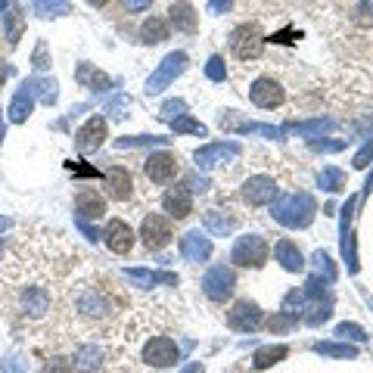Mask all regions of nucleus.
I'll list each match as a JSON object with an SVG mask.
<instances>
[{
  "instance_id": "1",
  "label": "nucleus",
  "mask_w": 373,
  "mask_h": 373,
  "mask_svg": "<svg viewBox=\"0 0 373 373\" xmlns=\"http://www.w3.org/2000/svg\"><path fill=\"white\" fill-rule=\"evenodd\" d=\"M124 308V295H119L112 290L109 280H88V283H78V290H72V317L78 324L90 326V330H100V326L112 324L122 317Z\"/></svg>"
},
{
  "instance_id": "2",
  "label": "nucleus",
  "mask_w": 373,
  "mask_h": 373,
  "mask_svg": "<svg viewBox=\"0 0 373 373\" xmlns=\"http://www.w3.org/2000/svg\"><path fill=\"white\" fill-rule=\"evenodd\" d=\"M16 311L25 317V324H37V321H47L53 311V295L47 286L41 283H28V286H19L16 292Z\"/></svg>"
},
{
  "instance_id": "3",
  "label": "nucleus",
  "mask_w": 373,
  "mask_h": 373,
  "mask_svg": "<svg viewBox=\"0 0 373 373\" xmlns=\"http://www.w3.org/2000/svg\"><path fill=\"white\" fill-rule=\"evenodd\" d=\"M230 53L239 62H255L264 53V35L259 31L255 22H243L230 31Z\"/></svg>"
},
{
  "instance_id": "4",
  "label": "nucleus",
  "mask_w": 373,
  "mask_h": 373,
  "mask_svg": "<svg viewBox=\"0 0 373 373\" xmlns=\"http://www.w3.org/2000/svg\"><path fill=\"white\" fill-rule=\"evenodd\" d=\"M274 218L286 227H308L311 218H314V199L308 193H292V196L277 202Z\"/></svg>"
},
{
  "instance_id": "5",
  "label": "nucleus",
  "mask_w": 373,
  "mask_h": 373,
  "mask_svg": "<svg viewBox=\"0 0 373 373\" xmlns=\"http://www.w3.org/2000/svg\"><path fill=\"white\" fill-rule=\"evenodd\" d=\"M249 100L259 109H277V106H283V100H286V88L280 78L261 75L249 84Z\"/></svg>"
},
{
  "instance_id": "6",
  "label": "nucleus",
  "mask_w": 373,
  "mask_h": 373,
  "mask_svg": "<svg viewBox=\"0 0 373 373\" xmlns=\"http://www.w3.org/2000/svg\"><path fill=\"white\" fill-rule=\"evenodd\" d=\"M233 286H237V277H233V271L224 268V264H215V268L202 277V292H206V299L215 302V305L230 299Z\"/></svg>"
},
{
  "instance_id": "7",
  "label": "nucleus",
  "mask_w": 373,
  "mask_h": 373,
  "mask_svg": "<svg viewBox=\"0 0 373 373\" xmlns=\"http://www.w3.org/2000/svg\"><path fill=\"white\" fill-rule=\"evenodd\" d=\"M184 69H186V53H184V50L168 53V57L162 59V66L150 75V81H146V93H150V97H155V93H162L171 81H174L177 75L184 72Z\"/></svg>"
},
{
  "instance_id": "8",
  "label": "nucleus",
  "mask_w": 373,
  "mask_h": 373,
  "mask_svg": "<svg viewBox=\"0 0 373 373\" xmlns=\"http://www.w3.org/2000/svg\"><path fill=\"white\" fill-rule=\"evenodd\" d=\"M233 261L239 268H261L268 261V243L259 237V233H249V237H239L237 246H233Z\"/></svg>"
},
{
  "instance_id": "9",
  "label": "nucleus",
  "mask_w": 373,
  "mask_h": 373,
  "mask_svg": "<svg viewBox=\"0 0 373 373\" xmlns=\"http://www.w3.org/2000/svg\"><path fill=\"white\" fill-rule=\"evenodd\" d=\"M140 239H143L146 252H159V249H165L171 243V224H168V218L150 212V215L143 218V224H140Z\"/></svg>"
},
{
  "instance_id": "10",
  "label": "nucleus",
  "mask_w": 373,
  "mask_h": 373,
  "mask_svg": "<svg viewBox=\"0 0 373 373\" xmlns=\"http://www.w3.org/2000/svg\"><path fill=\"white\" fill-rule=\"evenodd\" d=\"M109 137V124L103 115H93V119H88L81 124V128L75 131V150L78 153H97L100 146L106 143Z\"/></svg>"
},
{
  "instance_id": "11",
  "label": "nucleus",
  "mask_w": 373,
  "mask_h": 373,
  "mask_svg": "<svg viewBox=\"0 0 373 373\" xmlns=\"http://www.w3.org/2000/svg\"><path fill=\"white\" fill-rule=\"evenodd\" d=\"M177 171H181V165H177V155L174 153H153L150 159L143 162V174L150 184H171L177 177Z\"/></svg>"
},
{
  "instance_id": "12",
  "label": "nucleus",
  "mask_w": 373,
  "mask_h": 373,
  "mask_svg": "<svg viewBox=\"0 0 373 373\" xmlns=\"http://www.w3.org/2000/svg\"><path fill=\"white\" fill-rule=\"evenodd\" d=\"M177 342L168 339V336H153L150 342L143 345V361L150 364V367H171V364L177 361Z\"/></svg>"
},
{
  "instance_id": "13",
  "label": "nucleus",
  "mask_w": 373,
  "mask_h": 373,
  "mask_svg": "<svg viewBox=\"0 0 373 373\" xmlns=\"http://www.w3.org/2000/svg\"><path fill=\"white\" fill-rule=\"evenodd\" d=\"M239 196H243L246 206H268V202H274V196H277V184H274V177H268V174H255L243 184Z\"/></svg>"
},
{
  "instance_id": "14",
  "label": "nucleus",
  "mask_w": 373,
  "mask_h": 373,
  "mask_svg": "<svg viewBox=\"0 0 373 373\" xmlns=\"http://www.w3.org/2000/svg\"><path fill=\"white\" fill-rule=\"evenodd\" d=\"M134 174H131L124 165H112L106 171V196L115 202H128L134 199Z\"/></svg>"
},
{
  "instance_id": "15",
  "label": "nucleus",
  "mask_w": 373,
  "mask_h": 373,
  "mask_svg": "<svg viewBox=\"0 0 373 373\" xmlns=\"http://www.w3.org/2000/svg\"><path fill=\"white\" fill-rule=\"evenodd\" d=\"M227 324H230V330H237V333H249V330H259L261 326V308L255 305V302H237L230 311H227Z\"/></svg>"
},
{
  "instance_id": "16",
  "label": "nucleus",
  "mask_w": 373,
  "mask_h": 373,
  "mask_svg": "<svg viewBox=\"0 0 373 373\" xmlns=\"http://www.w3.org/2000/svg\"><path fill=\"white\" fill-rule=\"evenodd\" d=\"M106 364V352L97 342H81L72 352V367L78 373H100V367Z\"/></svg>"
},
{
  "instance_id": "17",
  "label": "nucleus",
  "mask_w": 373,
  "mask_h": 373,
  "mask_svg": "<svg viewBox=\"0 0 373 373\" xmlns=\"http://www.w3.org/2000/svg\"><path fill=\"white\" fill-rule=\"evenodd\" d=\"M103 239H106V246L112 249L115 255H128L131 249H134V230H131L122 218H112V221L106 224Z\"/></svg>"
},
{
  "instance_id": "18",
  "label": "nucleus",
  "mask_w": 373,
  "mask_h": 373,
  "mask_svg": "<svg viewBox=\"0 0 373 373\" xmlns=\"http://www.w3.org/2000/svg\"><path fill=\"white\" fill-rule=\"evenodd\" d=\"M239 155V146L237 143H208V146H202V150H196V165L199 168H215V165H224L227 159H237Z\"/></svg>"
},
{
  "instance_id": "19",
  "label": "nucleus",
  "mask_w": 373,
  "mask_h": 373,
  "mask_svg": "<svg viewBox=\"0 0 373 373\" xmlns=\"http://www.w3.org/2000/svg\"><path fill=\"white\" fill-rule=\"evenodd\" d=\"M75 212L81 221H93V218H103L106 215V199L100 196V190H90V186H84V190H78L75 196Z\"/></svg>"
},
{
  "instance_id": "20",
  "label": "nucleus",
  "mask_w": 373,
  "mask_h": 373,
  "mask_svg": "<svg viewBox=\"0 0 373 373\" xmlns=\"http://www.w3.org/2000/svg\"><path fill=\"white\" fill-rule=\"evenodd\" d=\"M162 206H165V212L174 218V221H181V218L193 212V196L186 186H171L165 196H162Z\"/></svg>"
},
{
  "instance_id": "21",
  "label": "nucleus",
  "mask_w": 373,
  "mask_h": 373,
  "mask_svg": "<svg viewBox=\"0 0 373 373\" xmlns=\"http://www.w3.org/2000/svg\"><path fill=\"white\" fill-rule=\"evenodd\" d=\"M181 255L186 261H206L212 255V239L202 237L199 230H190L181 237Z\"/></svg>"
},
{
  "instance_id": "22",
  "label": "nucleus",
  "mask_w": 373,
  "mask_h": 373,
  "mask_svg": "<svg viewBox=\"0 0 373 373\" xmlns=\"http://www.w3.org/2000/svg\"><path fill=\"white\" fill-rule=\"evenodd\" d=\"M168 19H171V25H174V31H184V35H193V31L199 28L196 13H193V6L186 4V0H174V4L168 6Z\"/></svg>"
},
{
  "instance_id": "23",
  "label": "nucleus",
  "mask_w": 373,
  "mask_h": 373,
  "mask_svg": "<svg viewBox=\"0 0 373 373\" xmlns=\"http://www.w3.org/2000/svg\"><path fill=\"white\" fill-rule=\"evenodd\" d=\"M274 255H277V261L283 264V271H290V274H299V271L305 268V259H302L299 246H295L292 239H280L274 246Z\"/></svg>"
},
{
  "instance_id": "24",
  "label": "nucleus",
  "mask_w": 373,
  "mask_h": 373,
  "mask_svg": "<svg viewBox=\"0 0 373 373\" xmlns=\"http://www.w3.org/2000/svg\"><path fill=\"white\" fill-rule=\"evenodd\" d=\"M22 88H28L31 97H37L47 106L57 103V81H53V78H28Z\"/></svg>"
},
{
  "instance_id": "25",
  "label": "nucleus",
  "mask_w": 373,
  "mask_h": 373,
  "mask_svg": "<svg viewBox=\"0 0 373 373\" xmlns=\"http://www.w3.org/2000/svg\"><path fill=\"white\" fill-rule=\"evenodd\" d=\"M202 221H206V227L215 233V237H227V233H233V227H237V218L233 215H221L218 208H208L206 215H202Z\"/></svg>"
},
{
  "instance_id": "26",
  "label": "nucleus",
  "mask_w": 373,
  "mask_h": 373,
  "mask_svg": "<svg viewBox=\"0 0 373 373\" xmlns=\"http://www.w3.org/2000/svg\"><path fill=\"white\" fill-rule=\"evenodd\" d=\"M124 280L128 283H134V286H155L159 280H165V283L171 286H177V277L174 274H155V271H137V268H131V271H124Z\"/></svg>"
},
{
  "instance_id": "27",
  "label": "nucleus",
  "mask_w": 373,
  "mask_h": 373,
  "mask_svg": "<svg viewBox=\"0 0 373 373\" xmlns=\"http://www.w3.org/2000/svg\"><path fill=\"white\" fill-rule=\"evenodd\" d=\"M75 78H78V84H81V88H90V90H106L109 88V78L103 72H97L90 62H81V66H78V72H75Z\"/></svg>"
},
{
  "instance_id": "28",
  "label": "nucleus",
  "mask_w": 373,
  "mask_h": 373,
  "mask_svg": "<svg viewBox=\"0 0 373 373\" xmlns=\"http://www.w3.org/2000/svg\"><path fill=\"white\" fill-rule=\"evenodd\" d=\"M168 37V25L165 19H159V16H150V19L140 25V41L143 44H162Z\"/></svg>"
},
{
  "instance_id": "29",
  "label": "nucleus",
  "mask_w": 373,
  "mask_h": 373,
  "mask_svg": "<svg viewBox=\"0 0 373 373\" xmlns=\"http://www.w3.org/2000/svg\"><path fill=\"white\" fill-rule=\"evenodd\" d=\"M31 106H35V97L28 93V88L16 90V97H13V103H10V122L22 124L31 115Z\"/></svg>"
},
{
  "instance_id": "30",
  "label": "nucleus",
  "mask_w": 373,
  "mask_h": 373,
  "mask_svg": "<svg viewBox=\"0 0 373 373\" xmlns=\"http://www.w3.org/2000/svg\"><path fill=\"white\" fill-rule=\"evenodd\" d=\"M290 355V348L286 345H268V348H259L252 357V370H264V367H271V364H277V361H283V357Z\"/></svg>"
},
{
  "instance_id": "31",
  "label": "nucleus",
  "mask_w": 373,
  "mask_h": 373,
  "mask_svg": "<svg viewBox=\"0 0 373 373\" xmlns=\"http://www.w3.org/2000/svg\"><path fill=\"white\" fill-rule=\"evenodd\" d=\"M4 28H6V41H10V44H19L22 31H25V19H22V13L16 10V6L4 13Z\"/></svg>"
},
{
  "instance_id": "32",
  "label": "nucleus",
  "mask_w": 373,
  "mask_h": 373,
  "mask_svg": "<svg viewBox=\"0 0 373 373\" xmlns=\"http://www.w3.org/2000/svg\"><path fill=\"white\" fill-rule=\"evenodd\" d=\"M35 10H37V16L50 19V16H66V13H72V6H69V0H35Z\"/></svg>"
},
{
  "instance_id": "33",
  "label": "nucleus",
  "mask_w": 373,
  "mask_h": 373,
  "mask_svg": "<svg viewBox=\"0 0 373 373\" xmlns=\"http://www.w3.org/2000/svg\"><path fill=\"white\" fill-rule=\"evenodd\" d=\"M171 128H174V134H199V137H206V124L186 119V115H181V119L171 122Z\"/></svg>"
},
{
  "instance_id": "34",
  "label": "nucleus",
  "mask_w": 373,
  "mask_h": 373,
  "mask_svg": "<svg viewBox=\"0 0 373 373\" xmlns=\"http://www.w3.org/2000/svg\"><path fill=\"white\" fill-rule=\"evenodd\" d=\"M314 352H321V355H333V357H355V355H357L352 345H333V342H317Z\"/></svg>"
},
{
  "instance_id": "35",
  "label": "nucleus",
  "mask_w": 373,
  "mask_h": 373,
  "mask_svg": "<svg viewBox=\"0 0 373 373\" xmlns=\"http://www.w3.org/2000/svg\"><path fill=\"white\" fill-rule=\"evenodd\" d=\"M0 373H28V364L22 361V355H6L4 361H0Z\"/></svg>"
},
{
  "instance_id": "36",
  "label": "nucleus",
  "mask_w": 373,
  "mask_h": 373,
  "mask_svg": "<svg viewBox=\"0 0 373 373\" xmlns=\"http://www.w3.org/2000/svg\"><path fill=\"white\" fill-rule=\"evenodd\" d=\"M342 171L339 168H324V174H321V184H324V190H342Z\"/></svg>"
},
{
  "instance_id": "37",
  "label": "nucleus",
  "mask_w": 373,
  "mask_h": 373,
  "mask_svg": "<svg viewBox=\"0 0 373 373\" xmlns=\"http://www.w3.org/2000/svg\"><path fill=\"white\" fill-rule=\"evenodd\" d=\"M146 143H165V137H122L119 143V150H131V146H146Z\"/></svg>"
},
{
  "instance_id": "38",
  "label": "nucleus",
  "mask_w": 373,
  "mask_h": 373,
  "mask_svg": "<svg viewBox=\"0 0 373 373\" xmlns=\"http://www.w3.org/2000/svg\"><path fill=\"white\" fill-rule=\"evenodd\" d=\"M352 19L357 22V25L370 28V25H373V6H370V4H357V6H355V16H352Z\"/></svg>"
},
{
  "instance_id": "39",
  "label": "nucleus",
  "mask_w": 373,
  "mask_h": 373,
  "mask_svg": "<svg viewBox=\"0 0 373 373\" xmlns=\"http://www.w3.org/2000/svg\"><path fill=\"white\" fill-rule=\"evenodd\" d=\"M206 75L212 78V81H224V75H227V69H224V59H221V57H212V59H208Z\"/></svg>"
},
{
  "instance_id": "40",
  "label": "nucleus",
  "mask_w": 373,
  "mask_h": 373,
  "mask_svg": "<svg viewBox=\"0 0 373 373\" xmlns=\"http://www.w3.org/2000/svg\"><path fill=\"white\" fill-rule=\"evenodd\" d=\"M44 373H75V367L66 357H50V361L44 364Z\"/></svg>"
},
{
  "instance_id": "41",
  "label": "nucleus",
  "mask_w": 373,
  "mask_h": 373,
  "mask_svg": "<svg viewBox=\"0 0 373 373\" xmlns=\"http://www.w3.org/2000/svg\"><path fill=\"white\" fill-rule=\"evenodd\" d=\"M292 324H295V314L283 311V314L271 317V321H268V330H271V333H274V330H286V326H292Z\"/></svg>"
},
{
  "instance_id": "42",
  "label": "nucleus",
  "mask_w": 373,
  "mask_h": 373,
  "mask_svg": "<svg viewBox=\"0 0 373 373\" xmlns=\"http://www.w3.org/2000/svg\"><path fill=\"white\" fill-rule=\"evenodd\" d=\"M181 115H184V100H171V103L162 106V119L174 122V119H181Z\"/></svg>"
},
{
  "instance_id": "43",
  "label": "nucleus",
  "mask_w": 373,
  "mask_h": 373,
  "mask_svg": "<svg viewBox=\"0 0 373 373\" xmlns=\"http://www.w3.org/2000/svg\"><path fill=\"white\" fill-rule=\"evenodd\" d=\"M326 317H330V302H317V305H314V314H308L305 321H308L311 326H317L321 321H326Z\"/></svg>"
},
{
  "instance_id": "44",
  "label": "nucleus",
  "mask_w": 373,
  "mask_h": 373,
  "mask_svg": "<svg viewBox=\"0 0 373 373\" xmlns=\"http://www.w3.org/2000/svg\"><path fill=\"white\" fill-rule=\"evenodd\" d=\"M314 264H317V271H324V274H326V280L336 277V271H333L330 255H326V252H317V255H314Z\"/></svg>"
},
{
  "instance_id": "45",
  "label": "nucleus",
  "mask_w": 373,
  "mask_h": 373,
  "mask_svg": "<svg viewBox=\"0 0 373 373\" xmlns=\"http://www.w3.org/2000/svg\"><path fill=\"white\" fill-rule=\"evenodd\" d=\"M370 159H373V140H370V143H364V150L355 155V168H367Z\"/></svg>"
},
{
  "instance_id": "46",
  "label": "nucleus",
  "mask_w": 373,
  "mask_h": 373,
  "mask_svg": "<svg viewBox=\"0 0 373 373\" xmlns=\"http://www.w3.org/2000/svg\"><path fill=\"white\" fill-rule=\"evenodd\" d=\"M31 62H35V69H47V66H50V59H47V44L44 41L35 47V57H31Z\"/></svg>"
},
{
  "instance_id": "47",
  "label": "nucleus",
  "mask_w": 373,
  "mask_h": 373,
  "mask_svg": "<svg viewBox=\"0 0 373 373\" xmlns=\"http://www.w3.org/2000/svg\"><path fill=\"white\" fill-rule=\"evenodd\" d=\"M150 4L153 0H122V6L128 13H143V10H150Z\"/></svg>"
},
{
  "instance_id": "48",
  "label": "nucleus",
  "mask_w": 373,
  "mask_h": 373,
  "mask_svg": "<svg viewBox=\"0 0 373 373\" xmlns=\"http://www.w3.org/2000/svg\"><path fill=\"white\" fill-rule=\"evenodd\" d=\"M339 336H352V339H364V330H361V326H355V324H342L339 326Z\"/></svg>"
},
{
  "instance_id": "49",
  "label": "nucleus",
  "mask_w": 373,
  "mask_h": 373,
  "mask_svg": "<svg viewBox=\"0 0 373 373\" xmlns=\"http://www.w3.org/2000/svg\"><path fill=\"white\" fill-rule=\"evenodd\" d=\"M230 6V0H208V10L212 13H224Z\"/></svg>"
},
{
  "instance_id": "50",
  "label": "nucleus",
  "mask_w": 373,
  "mask_h": 373,
  "mask_svg": "<svg viewBox=\"0 0 373 373\" xmlns=\"http://www.w3.org/2000/svg\"><path fill=\"white\" fill-rule=\"evenodd\" d=\"M13 69H10V62H4L0 59V88H4V81H6V75H10Z\"/></svg>"
},
{
  "instance_id": "51",
  "label": "nucleus",
  "mask_w": 373,
  "mask_h": 373,
  "mask_svg": "<svg viewBox=\"0 0 373 373\" xmlns=\"http://www.w3.org/2000/svg\"><path fill=\"white\" fill-rule=\"evenodd\" d=\"M13 227V221H10V218H0V233H4V230H10Z\"/></svg>"
},
{
  "instance_id": "52",
  "label": "nucleus",
  "mask_w": 373,
  "mask_h": 373,
  "mask_svg": "<svg viewBox=\"0 0 373 373\" xmlns=\"http://www.w3.org/2000/svg\"><path fill=\"white\" fill-rule=\"evenodd\" d=\"M184 373H202V364H190V367H186Z\"/></svg>"
},
{
  "instance_id": "53",
  "label": "nucleus",
  "mask_w": 373,
  "mask_h": 373,
  "mask_svg": "<svg viewBox=\"0 0 373 373\" xmlns=\"http://www.w3.org/2000/svg\"><path fill=\"white\" fill-rule=\"evenodd\" d=\"M88 4H90V6H97V10H100V6H106L109 0H88Z\"/></svg>"
},
{
  "instance_id": "54",
  "label": "nucleus",
  "mask_w": 373,
  "mask_h": 373,
  "mask_svg": "<svg viewBox=\"0 0 373 373\" xmlns=\"http://www.w3.org/2000/svg\"><path fill=\"white\" fill-rule=\"evenodd\" d=\"M4 112V109H0ZM0 143H4V115H0Z\"/></svg>"
},
{
  "instance_id": "55",
  "label": "nucleus",
  "mask_w": 373,
  "mask_h": 373,
  "mask_svg": "<svg viewBox=\"0 0 373 373\" xmlns=\"http://www.w3.org/2000/svg\"><path fill=\"white\" fill-rule=\"evenodd\" d=\"M0 10H6V0H0Z\"/></svg>"
},
{
  "instance_id": "56",
  "label": "nucleus",
  "mask_w": 373,
  "mask_h": 373,
  "mask_svg": "<svg viewBox=\"0 0 373 373\" xmlns=\"http://www.w3.org/2000/svg\"><path fill=\"white\" fill-rule=\"evenodd\" d=\"M0 255H4V246H0Z\"/></svg>"
}]
</instances>
